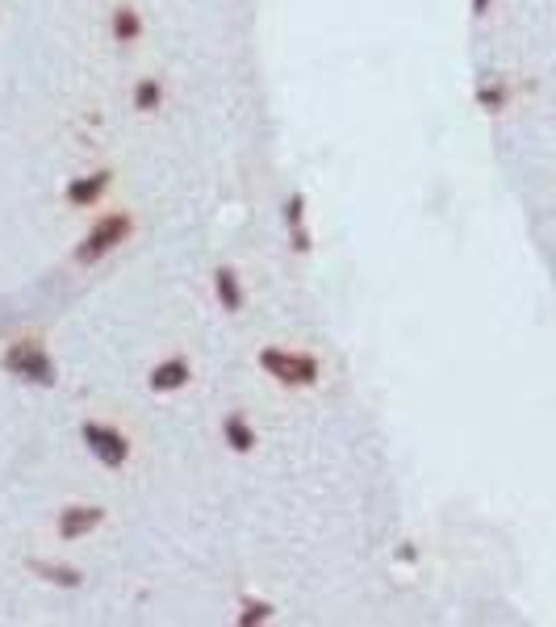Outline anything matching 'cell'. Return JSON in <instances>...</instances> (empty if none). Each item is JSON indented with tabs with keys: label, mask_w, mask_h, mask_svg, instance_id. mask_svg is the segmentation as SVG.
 I'll use <instances>...</instances> for the list:
<instances>
[{
	"label": "cell",
	"mask_w": 556,
	"mask_h": 627,
	"mask_svg": "<svg viewBox=\"0 0 556 627\" xmlns=\"http://www.w3.org/2000/svg\"><path fill=\"white\" fill-rule=\"evenodd\" d=\"M5 368L13 377H21V381H38V385L55 381V364H51V356H46L38 343H13L9 356H5Z\"/></svg>",
	"instance_id": "1"
},
{
	"label": "cell",
	"mask_w": 556,
	"mask_h": 627,
	"mask_svg": "<svg viewBox=\"0 0 556 627\" xmlns=\"http://www.w3.org/2000/svg\"><path fill=\"white\" fill-rule=\"evenodd\" d=\"M126 235H130V218H126V214H109V218H101L97 226L88 230V239H84V247L76 251V260H80V264L101 260V255H109Z\"/></svg>",
	"instance_id": "2"
},
{
	"label": "cell",
	"mask_w": 556,
	"mask_h": 627,
	"mask_svg": "<svg viewBox=\"0 0 556 627\" xmlns=\"http://www.w3.org/2000/svg\"><path fill=\"white\" fill-rule=\"evenodd\" d=\"M260 368L272 373L276 381H285V385H310L318 377V364L310 356H289V352H264Z\"/></svg>",
	"instance_id": "3"
},
{
	"label": "cell",
	"mask_w": 556,
	"mask_h": 627,
	"mask_svg": "<svg viewBox=\"0 0 556 627\" xmlns=\"http://www.w3.org/2000/svg\"><path fill=\"white\" fill-rule=\"evenodd\" d=\"M84 439H88V452L97 456L101 464H109V469H118V464H126V456H130V444H126L118 431H109V427L88 423L84 427Z\"/></svg>",
	"instance_id": "4"
},
{
	"label": "cell",
	"mask_w": 556,
	"mask_h": 627,
	"mask_svg": "<svg viewBox=\"0 0 556 627\" xmlns=\"http://www.w3.org/2000/svg\"><path fill=\"white\" fill-rule=\"evenodd\" d=\"M97 523H101L97 506H72V510H63V519H59V536L76 540V536H84V531H92Z\"/></svg>",
	"instance_id": "5"
},
{
	"label": "cell",
	"mask_w": 556,
	"mask_h": 627,
	"mask_svg": "<svg viewBox=\"0 0 556 627\" xmlns=\"http://www.w3.org/2000/svg\"><path fill=\"white\" fill-rule=\"evenodd\" d=\"M105 184H109V176H84V180H76L72 184V189H67V201H72V205H92V201H97L101 193H105Z\"/></svg>",
	"instance_id": "6"
},
{
	"label": "cell",
	"mask_w": 556,
	"mask_h": 627,
	"mask_svg": "<svg viewBox=\"0 0 556 627\" xmlns=\"http://www.w3.org/2000/svg\"><path fill=\"white\" fill-rule=\"evenodd\" d=\"M184 381H189V364H184V360H168V364H159L151 373L155 389H180Z\"/></svg>",
	"instance_id": "7"
},
{
	"label": "cell",
	"mask_w": 556,
	"mask_h": 627,
	"mask_svg": "<svg viewBox=\"0 0 556 627\" xmlns=\"http://www.w3.org/2000/svg\"><path fill=\"white\" fill-rule=\"evenodd\" d=\"M214 281H218V301H222V306H226V310H239V306H243V293H239L235 272L222 268V272L214 276Z\"/></svg>",
	"instance_id": "8"
},
{
	"label": "cell",
	"mask_w": 556,
	"mask_h": 627,
	"mask_svg": "<svg viewBox=\"0 0 556 627\" xmlns=\"http://www.w3.org/2000/svg\"><path fill=\"white\" fill-rule=\"evenodd\" d=\"M226 439H230V444H235L239 452H247L251 444H256V435H251V427L243 423L239 414H235V418H226Z\"/></svg>",
	"instance_id": "9"
},
{
	"label": "cell",
	"mask_w": 556,
	"mask_h": 627,
	"mask_svg": "<svg viewBox=\"0 0 556 627\" xmlns=\"http://www.w3.org/2000/svg\"><path fill=\"white\" fill-rule=\"evenodd\" d=\"M134 34H138V17H134L130 5H122L118 17H113V38H118V42H130Z\"/></svg>",
	"instance_id": "10"
},
{
	"label": "cell",
	"mask_w": 556,
	"mask_h": 627,
	"mask_svg": "<svg viewBox=\"0 0 556 627\" xmlns=\"http://www.w3.org/2000/svg\"><path fill=\"white\" fill-rule=\"evenodd\" d=\"M477 101H481L485 109H490V113H494V109H502V101H506V92H502L498 84H481V88H477Z\"/></svg>",
	"instance_id": "11"
},
{
	"label": "cell",
	"mask_w": 556,
	"mask_h": 627,
	"mask_svg": "<svg viewBox=\"0 0 556 627\" xmlns=\"http://www.w3.org/2000/svg\"><path fill=\"white\" fill-rule=\"evenodd\" d=\"M42 573L51 577V582H59V586H76V582H80L76 569H51V565H42Z\"/></svg>",
	"instance_id": "12"
},
{
	"label": "cell",
	"mask_w": 556,
	"mask_h": 627,
	"mask_svg": "<svg viewBox=\"0 0 556 627\" xmlns=\"http://www.w3.org/2000/svg\"><path fill=\"white\" fill-rule=\"evenodd\" d=\"M155 101H159V84L147 80L143 88H138V109H155Z\"/></svg>",
	"instance_id": "13"
},
{
	"label": "cell",
	"mask_w": 556,
	"mask_h": 627,
	"mask_svg": "<svg viewBox=\"0 0 556 627\" xmlns=\"http://www.w3.org/2000/svg\"><path fill=\"white\" fill-rule=\"evenodd\" d=\"M268 615H272L268 607H260V602H251V607H247V615H243L239 623H243V627H251V623H260V619H268Z\"/></svg>",
	"instance_id": "14"
},
{
	"label": "cell",
	"mask_w": 556,
	"mask_h": 627,
	"mask_svg": "<svg viewBox=\"0 0 556 627\" xmlns=\"http://www.w3.org/2000/svg\"><path fill=\"white\" fill-rule=\"evenodd\" d=\"M473 13H490V0H473Z\"/></svg>",
	"instance_id": "15"
}]
</instances>
